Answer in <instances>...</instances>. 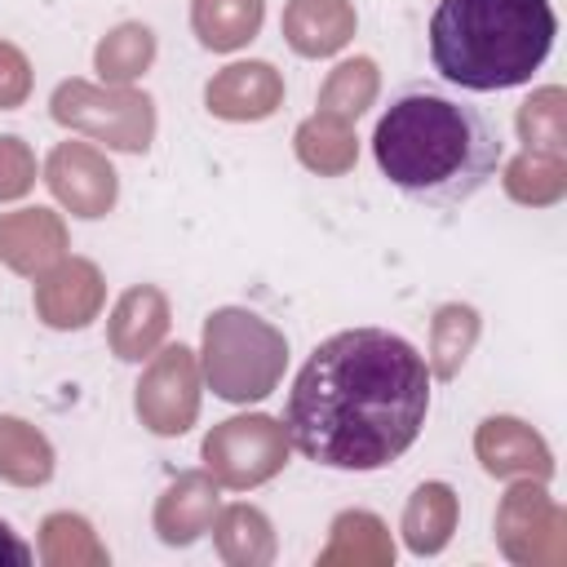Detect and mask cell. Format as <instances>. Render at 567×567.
<instances>
[{
	"label": "cell",
	"mask_w": 567,
	"mask_h": 567,
	"mask_svg": "<svg viewBox=\"0 0 567 567\" xmlns=\"http://www.w3.org/2000/svg\"><path fill=\"white\" fill-rule=\"evenodd\" d=\"M31 97V62L13 40H0V111H18Z\"/></svg>",
	"instance_id": "f546056e"
},
{
	"label": "cell",
	"mask_w": 567,
	"mask_h": 567,
	"mask_svg": "<svg viewBox=\"0 0 567 567\" xmlns=\"http://www.w3.org/2000/svg\"><path fill=\"white\" fill-rule=\"evenodd\" d=\"M474 341H478V310L465 306V301L439 306L434 319H430V354H425L430 377L452 381L461 372V363L470 359Z\"/></svg>",
	"instance_id": "603a6c76"
},
{
	"label": "cell",
	"mask_w": 567,
	"mask_h": 567,
	"mask_svg": "<svg viewBox=\"0 0 567 567\" xmlns=\"http://www.w3.org/2000/svg\"><path fill=\"white\" fill-rule=\"evenodd\" d=\"M430 368L425 354L385 328H346L301 363L284 430L288 443L323 470H385L425 425Z\"/></svg>",
	"instance_id": "6da1fadb"
},
{
	"label": "cell",
	"mask_w": 567,
	"mask_h": 567,
	"mask_svg": "<svg viewBox=\"0 0 567 567\" xmlns=\"http://www.w3.org/2000/svg\"><path fill=\"white\" fill-rule=\"evenodd\" d=\"M168 297L155 288V284H133L128 292H120V301L111 306V319H106V341H111V354L124 359V363H142L151 359L164 337H168Z\"/></svg>",
	"instance_id": "9a60e30c"
},
{
	"label": "cell",
	"mask_w": 567,
	"mask_h": 567,
	"mask_svg": "<svg viewBox=\"0 0 567 567\" xmlns=\"http://www.w3.org/2000/svg\"><path fill=\"white\" fill-rule=\"evenodd\" d=\"M354 4L350 0H288L279 31L297 58H332L354 40Z\"/></svg>",
	"instance_id": "2e32d148"
},
{
	"label": "cell",
	"mask_w": 567,
	"mask_h": 567,
	"mask_svg": "<svg viewBox=\"0 0 567 567\" xmlns=\"http://www.w3.org/2000/svg\"><path fill=\"white\" fill-rule=\"evenodd\" d=\"M155 62V31L146 22H120L111 27L93 49V71L102 84H133Z\"/></svg>",
	"instance_id": "7402d4cb"
},
{
	"label": "cell",
	"mask_w": 567,
	"mask_h": 567,
	"mask_svg": "<svg viewBox=\"0 0 567 567\" xmlns=\"http://www.w3.org/2000/svg\"><path fill=\"white\" fill-rule=\"evenodd\" d=\"M266 18V0H190V31L213 53L244 49Z\"/></svg>",
	"instance_id": "ffe728a7"
},
{
	"label": "cell",
	"mask_w": 567,
	"mask_h": 567,
	"mask_svg": "<svg viewBox=\"0 0 567 567\" xmlns=\"http://www.w3.org/2000/svg\"><path fill=\"white\" fill-rule=\"evenodd\" d=\"M292 151H297V159H301L310 173H319V177H341V173H350L354 159H359V137H354V124L315 111L310 120L297 124Z\"/></svg>",
	"instance_id": "e0dca14e"
},
{
	"label": "cell",
	"mask_w": 567,
	"mask_h": 567,
	"mask_svg": "<svg viewBox=\"0 0 567 567\" xmlns=\"http://www.w3.org/2000/svg\"><path fill=\"white\" fill-rule=\"evenodd\" d=\"M563 190H567V159L554 151H523L505 168V195L514 204L545 208V204H558Z\"/></svg>",
	"instance_id": "4316f807"
},
{
	"label": "cell",
	"mask_w": 567,
	"mask_h": 567,
	"mask_svg": "<svg viewBox=\"0 0 567 567\" xmlns=\"http://www.w3.org/2000/svg\"><path fill=\"white\" fill-rule=\"evenodd\" d=\"M319 563H354V567L377 563L381 567V563H394V540H390V532L377 514L346 509V514L332 518V540L319 554Z\"/></svg>",
	"instance_id": "cb8c5ba5"
},
{
	"label": "cell",
	"mask_w": 567,
	"mask_h": 567,
	"mask_svg": "<svg viewBox=\"0 0 567 567\" xmlns=\"http://www.w3.org/2000/svg\"><path fill=\"white\" fill-rule=\"evenodd\" d=\"M204 106H208V115L230 120V124L270 120L284 106V75L261 58L230 62L204 84Z\"/></svg>",
	"instance_id": "7c38bea8"
},
{
	"label": "cell",
	"mask_w": 567,
	"mask_h": 567,
	"mask_svg": "<svg viewBox=\"0 0 567 567\" xmlns=\"http://www.w3.org/2000/svg\"><path fill=\"white\" fill-rule=\"evenodd\" d=\"M199 368L217 399L257 403L284 381L288 337L248 306H221L204 319Z\"/></svg>",
	"instance_id": "277c9868"
},
{
	"label": "cell",
	"mask_w": 567,
	"mask_h": 567,
	"mask_svg": "<svg viewBox=\"0 0 567 567\" xmlns=\"http://www.w3.org/2000/svg\"><path fill=\"white\" fill-rule=\"evenodd\" d=\"M62 257H66V221L53 208H13V213H0V261L13 275L40 279Z\"/></svg>",
	"instance_id": "5bb4252c"
},
{
	"label": "cell",
	"mask_w": 567,
	"mask_h": 567,
	"mask_svg": "<svg viewBox=\"0 0 567 567\" xmlns=\"http://www.w3.org/2000/svg\"><path fill=\"white\" fill-rule=\"evenodd\" d=\"M31 558H35V549L9 523H0V567H27Z\"/></svg>",
	"instance_id": "4dcf8cb0"
},
{
	"label": "cell",
	"mask_w": 567,
	"mask_h": 567,
	"mask_svg": "<svg viewBox=\"0 0 567 567\" xmlns=\"http://www.w3.org/2000/svg\"><path fill=\"white\" fill-rule=\"evenodd\" d=\"M208 532L217 540V554L230 567H266L275 558V527H270V518L257 505L235 501V505L217 509Z\"/></svg>",
	"instance_id": "ac0fdd59"
},
{
	"label": "cell",
	"mask_w": 567,
	"mask_h": 567,
	"mask_svg": "<svg viewBox=\"0 0 567 567\" xmlns=\"http://www.w3.org/2000/svg\"><path fill=\"white\" fill-rule=\"evenodd\" d=\"M221 483L208 474V470H186V474H177L164 492H159V501H155V514H151V523H155V536L164 540V545H173V549H186V545H195L208 527H213V518H217V509H221Z\"/></svg>",
	"instance_id": "4fadbf2b"
},
{
	"label": "cell",
	"mask_w": 567,
	"mask_h": 567,
	"mask_svg": "<svg viewBox=\"0 0 567 567\" xmlns=\"http://www.w3.org/2000/svg\"><path fill=\"white\" fill-rule=\"evenodd\" d=\"M0 478L13 487H40L53 478V443L22 416H0Z\"/></svg>",
	"instance_id": "44dd1931"
},
{
	"label": "cell",
	"mask_w": 567,
	"mask_h": 567,
	"mask_svg": "<svg viewBox=\"0 0 567 567\" xmlns=\"http://www.w3.org/2000/svg\"><path fill=\"white\" fill-rule=\"evenodd\" d=\"M288 447L292 443H288L284 421H275L266 412L230 416L204 434V470L221 487L248 492V487L270 483L288 465Z\"/></svg>",
	"instance_id": "8992f818"
},
{
	"label": "cell",
	"mask_w": 567,
	"mask_h": 567,
	"mask_svg": "<svg viewBox=\"0 0 567 567\" xmlns=\"http://www.w3.org/2000/svg\"><path fill=\"white\" fill-rule=\"evenodd\" d=\"M133 408H137V421L151 434H159V439L186 434L199 416V359H195V350L182 346V341L159 346L146 359Z\"/></svg>",
	"instance_id": "52a82bcc"
},
{
	"label": "cell",
	"mask_w": 567,
	"mask_h": 567,
	"mask_svg": "<svg viewBox=\"0 0 567 567\" xmlns=\"http://www.w3.org/2000/svg\"><path fill=\"white\" fill-rule=\"evenodd\" d=\"M501 133L470 97L416 80L403 84L372 128L381 177L425 213H456L470 204L501 164Z\"/></svg>",
	"instance_id": "7a4b0ae2"
},
{
	"label": "cell",
	"mask_w": 567,
	"mask_h": 567,
	"mask_svg": "<svg viewBox=\"0 0 567 567\" xmlns=\"http://www.w3.org/2000/svg\"><path fill=\"white\" fill-rule=\"evenodd\" d=\"M540 536L563 545V509L554 505V496L545 492V483L536 478H518L501 509H496V540L505 549V558L532 567V563H554L549 549L540 545Z\"/></svg>",
	"instance_id": "30bf717a"
},
{
	"label": "cell",
	"mask_w": 567,
	"mask_h": 567,
	"mask_svg": "<svg viewBox=\"0 0 567 567\" xmlns=\"http://www.w3.org/2000/svg\"><path fill=\"white\" fill-rule=\"evenodd\" d=\"M102 301H106V279H102V270L89 257H62V261H53L35 279V292H31L35 319L44 328H58V332L89 328L102 315Z\"/></svg>",
	"instance_id": "9c48e42d"
},
{
	"label": "cell",
	"mask_w": 567,
	"mask_h": 567,
	"mask_svg": "<svg viewBox=\"0 0 567 567\" xmlns=\"http://www.w3.org/2000/svg\"><path fill=\"white\" fill-rule=\"evenodd\" d=\"M474 456L492 478H554V452L523 416H487L474 430Z\"/></svg>",
	"instance_id": "8fae6325"
},
{
	"label": "cell",
	"mask_w": 567,
	"mask_h": 567,
	"mask_svg": "<svg viewBox=\"0 0 567 567\" xmlns=\"http://www.w3.org/2000/svg\"><path fill=\"white\" fill-rule=\"evenodd\" d=\"M403 545L412 554H439L447 549L456 532V492L447 483H421L403 505Z\"/></svg>",
	"instance_id": "d6986e66"
},
{
	"label": "cell",
	"mask_w": 567,
	"mask_h": 567,
	"mask_svg": "<svg viewBox=\"0 0 567 567\" xmlns=\"http://www.w3.org/2000/svg\"><path fill=\"white\" fill-rule=\"evenodd\" d=\"M554 35L549 0H439L430 13V62L447 84L501 93L532 80Z\"/></svg>",
	"instance_id": "3957f363"
},
{
	"label": "cell",
	"mask_w": 567,
	"mask_h": 567,
	"mask_svg": "<svg viewBox=\"0 0 567 567\" xmlns=\"http://www.w3.org/2000/svg\"><path fill=\"white\" fill-rule=\"evenodd\" d=\"M49 111L62 128L102 142L106 151L142 155L155 142V102L128 84L62 80L49 97Z\"/></svg>",
	"instance_id": "5b68a950"
},
{
	"label": "cell",
	"mask_w": 567,
	"mask_h": 567,
	"mask_svg": "<svg viewBox=\"0 0 567 567\" xmlns=\"http://www.w3.org/2000/svg\"><path fill=\"white\" fill-rule=\"evenodd\" d=\"M35 186V151L18 133H0V204L22 199Z\"/></svg>",
	"instance_id": "f1b7e54d"
},
{
	"label": "cell",
	"mask_w": 567,
	"mask_h": 567,
	"mask_svg": "<svg viewBox=\"0 0 567 567\" xmlns=\"http://www.w3.org/2000/svg\"><path fill=\"white\" fill-rule=\"evenodd\" d=\"M518 137L523 151H567V93L558 84L536 89L523 106H518Z\"/></svg>",
	"instance_id": "83f0119b"
},
{
	"label": "cell",
	"mask_w": 567,
	"mask_h": 567,
	"mask_svg": "<svg viewBox=\"0 0 567 567\" xmlns=\"http://www.w3.org/2000/svg\"><path fill=\"white\" fill-rule=\"evenodd\" d=\"M44 182L53 199L71 217H84V221L106 217L120 199V177L93 142H58L44 159Z\"/></svg>",
	"instance_id": "ba28073f"
},
{
	"label": "cell",
	"mask_w": 567,
	"mask_h": 567,
	"mask_svg": "<svg viewBox=\"0 0 567 567\" xmlns=\"http://www.w3.org/2000/svg\"><path fill=\"white\" fill-rule=\"evenodd\" d=\"M381 93V71L372 58H346L328 71V80L319 84V111L337 115L346 124H354Z\"/></svg>",
	"instance_id": "484cf974"
},
{
	"label": "cell",
	"mask_w": 567,
	"mask_h": 567,
	"mask_svg": "<svg viewBox=\"0 0 567 567\" xmlns=\"http://www.w3.org/2000/svg\"><path fill=\"white\" fill-rule=\"evenodd\" d=\"M40 563H49V567H106L111 554L97 540L89 518H80V514H49L40 523Z\"/></svg>",
	"instance_id": "d4e9b609"
}]
</instances>
